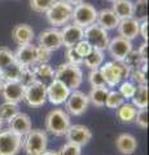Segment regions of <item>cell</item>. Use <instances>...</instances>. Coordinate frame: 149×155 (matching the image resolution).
Instances as JSON below:
<instances>
[{
    "mask_svg": "<svg viewBox=\"0 0 149 155\" xmlns=\"http://www.w3.org/2000/svg\"><path fill=\"white\" fill-rule=\"evenodd\" d=\"M55 79L61 81L70 91H76L83 81V72L80 67L71 64H61L55 71Z\"/></svg>",
    "mask_w": 149,
    "mask_h": 155,
    "instance_id": "6da1fadb",
    "label": "cell"
},
{
    "mask_svg": "<svg viewBox=\"0 0 149 155\" xmlns=\"http://www.w3.org/2000/svg\"><path fill=\"white\" fill-rule=\"evenodd\" d=\"M70 125V116L62 109H53L46 118V129L57 137L65 136Z\"/></svg>",
    "mask_w": 149,
    "mask_h": 155,
    "instance_id": "7a4b0ae2",
    "label": "cell"
},
{
    "mask_svg": "<svg viewBox=\"0 0 149 155\" xmlns=\"http://www.w3.org/2000/svg\"><path fill=\"white\" fill-rule=\"evenodd\" d=\"M48 136L42 129H31L22 140V147L27 155H42L47 150Z\"/></svg>",
    "mask_w": 149,
    "mask_h": 155,
    "instance_id": "3957f363",
    "label": "cell"
},
{
    "mask_svg": "<svg viewBox=\"0 0 149 155\" xmlns=\"http://www.w3.org/2000/svg\"><path fill=\"white\" fill-rule=\"evenodd\" d=\"M73 14V5L66 0H57L46 12V17L52 26H64L68 25Z\"/></svg>",
    "mask_w": 149,
    "mask_h": 155,
    "instance_id": "277c9868",
    "label": "cell"
},
{
    "mask_svg": "<svg viewBox=\"0 0 149 155\" xmlns=\"http://www.w3.org/2000/svg\"><path fill=\"white\" fill-rule=\"evenodd\" d=\"M83 39L90 43L93 49H99L103 52L108 49V44H109L108 31L104 30L103 27H100L97 23H93V25L84 28Z\"/></svg>",
    "mask_w": 149,
    "mask_h": 155,
    "instance_id": "5b68a950",
    "label": "cell"
},
{
    "mask_svg": "<svg viewBox=\"0 0 149 155\" xmlns=\"http://www.w3.org/2000/svg\"><path fill=\"white\" fill-rule=\"evenodd\" d=\"M96 17H97V11L88 3H80L73 8V14H71L73 23L80 26L82 28L96 23Z\"/></svg>",
    "mask_w": 149,
    "mask_h": 155,
    "instance_id": "8992f818",
    "label": "cell"
},
{
    "mask_svg": "<svg viewBox=\"0 0 149 155\" xmlns=\"http://www.w3.org/2000/svg\"><path fill=\"white\" fill-rule=\"evenodd\" d=\"M23 101L30 107H40L47 102V85L40 81H34L32 84L25 87Z\"/></svg>",
    "mask_w": 149,
    "mask_h": 155,
    "instance_id": "52a82bcc",
    "label": "cell"
},
{
    "mask_svg": "<svg viewBox=\"0 0 149 155\" xmlns=\"http://www.w3.org/2000/svg\"><path fill=\"white\" fill-rule=\"evenodd\" d=\"M88 105H90V100L87 94H84L80 91H73L70 92L68 100L65 101V109H66L65 111L69 115L80 116L88 109Z\"/></svg>",
    "mask_w": 149,
    "mask_h": 155,
    "instance_id": "ba28073f",
    "label": "cell"
},
{
    "mask_svg": "<svg viewBox=\"0 0 149 155\" xmlns=\"http://www.w3.org/2000/svg\"><path fill=\"white\" fill-rule=\"evenodd\" d=\"M22 147V137L12 130H0V155H17Z\"/></svg>",
    "mask_w": 149,
    "mask_h": 155,
    "instance_id": "9c48e42d",
    "label": "cell"
},
{
    "mask_svg": "<svg viewBox=\"0 0 149 155\" xmlns=\"http://www.w3.org/2000/svg\"><path fill=\"white\" fill-rule=\"evenodd\" d=\"M108 51L114 61H123L126 56L132 51V43L131 40H127L122 36H115L112 40H109Z\"/></svg>",
    "mask_w": 149,
    "mask_h": 155,
    "instance_id": "30bf717a",
    "label": "cell"
},
{
    "mask_svg": "<svg viewBox=\"0 0 149 155\" xmlns=\"http://www.w3.org/2000/svg\"><path fill=\"white\" fill-rule=\"evenodd\" d=\"M70 92L71 91L61 81L53 79L47 85V100L53 105H61L68 100Z\"/></svg>",
    "mask_w": 149,
    "mask_h": 155,
    "instance_id": "8fae6325",
    "label": "cell"
},
{
    "mask_svg": "<svg viewBox=\"0 0 149 155\" xmlns=\"http://www.w3.org/2000/svg\"><path fill=\"white\" fill-rule=\"evenodd\" d=\"M65 136L68 142L78 145V146L82 147L84 145H87L90 142V140L92 138V132L86 125L75 124V125H70Z\"/></svg>",
    "mask_w": 149,
    "mask_h": 155,
    "instance_id": "7c38bea8",
    "label": "cell"
},
{
    "mask_svg": "<svg viewBox=\"0 0 149 155\" xmlns=\"http://www.w3.org/2000/svg\"><path fill=\"white\" fill-rule=\"evenodd\" d=\"M2 96L7 102H13V104H18L23 100V87L20 81H3L2 87Z\"/></svg>",
    "mask_w": 149,
    "mask_h": 155,
    "instance_id": "4fadbf2b",
    "label": "cell"
},
{
    "mask_svg": "<svg viewBox=\"0 0 149 155\" xmlns=\"http://www.w3.org/2000/svg\"><path fill=\"white\" fill-rule=\"evenodd\" d=\"M39 45L44 47L47 49H49L51 52L60 49L62 47V39H61V31L59 28H48L39 34Z\"/></svg>",
    "mask_w": 149,
    "mask_h": 155,
    "instance_id": "5bb4252c",
    "label": "cell"
},
{
    "mask_svg": "<svg viewBox=\"0 0 149 155\" xmlns=\"http://www.w3.org/2000/svg\"><path fill=\"white\" fill-rule=\"evenodd\" d=\"M61 31V39H62V45L66 48L74 47L76 43L83 40V31L84 28L75 25V23H69L65 25Z\"/></svg>",
    "mask_w": 149,
    "mask_h": 155,
    "instance_id": "9a60e30c",
    "label": "cell"
},
{
    "mask_svg": "<svg viewBox=\"0 0 149 155\" xmlns=\"http://www.w3.org/2000/svg\"><path fill=\"white\" fill-rule=\"evenodd\" d=\"M7 123H8V129L12 130L13 133L18 134L20 137H25V136L32 129L30 118H29V115L23 114V113L16 114Z\"/></svg>",
    "mask_w": 149,
    "mask_h": 155,
    "instance_id": "2e32d148",
    "label": "cell"
},
{
    "mask_svg": "<svg viewBox=\"0 0 149 155\" xmlns=\"http://www.w3.org/2000/svg\"><path fill=\"white\" fill-rule=\"evenodd\" d=\"M100 72L105 80V84L107 87L110 88H114L115 85H118L122 81L121 79V72H119L117 61H112V62H107L105 65L100 66Z\"/></svg>",
    "mask_w": 149,
    "mask_h": 155,
    "instance_id": "e0dca14e",
    "label": "cell"
},
{
    "mask_svg": "<svg viewBox=\"0 0 149 155\" xmlns=\"http://www.w3.org/2000/svg\"><path fill=\"white\" fill-rule=\"evenodd\" d=\"M14 60L21 66H34L36 65V47L31 44L20 45L14 53Z\"/></svg>",
    "mask_w": 149,
    "mask_h": 155,
    "instance_id": "ac0fdd59",
    "label": "cell"
},
{
    "mask_svg": "<svg viewBox=\"0 0 149 155\" xmlns=\"http://www.w3.org/2000/svg\"><path fill=\"white\" fill-rule=\"evenodd\" d=\"M34 30L31 26L26 25V23H20V25L14 26L12 30V38L16 44L18 45H26L31 44L34 40Z\"/></svg>",
    "mask_w": 149,
    "mask_h": 155,
    "instance_id": "d6986e66",
    "label": "cell"
},
{
    "mask_svg": "<svg viewBox=\"0 0 149 155\" xmlns=\"http://www.w3.org/2000/svg\"><path fill=\"white\" fill-rule=\"evenodd\" d=\"M119 21L121 19L112 9H101L100 12H97V17H96V23L107 31L117 28Z\"/></svg>",
    "mask_w": 149,
    "mask_h": 155,
    "instance_id": "ffe728a7",
    "label": "cell"
},
{
    "mask_svg": "<svg viewBox=\"0 0 149 155\" xmlns=\"http://www.w3.org/2000/svg\"><path fill=\"white\" fill-rule=\"evenodd\" d=\"M139 25L140 22H137L135 18H126L121 19L118 23V32L119 36H122L127 40H132L139 35Z\"/></svg>",
    "mask_w": 149,
    "mask_h": 155,
    "instance_id": "44dd1931",
    "label": "cell"
},
{
    "mask_svg": "<svg viewBox=\"0 0 149 155\" xmlns=\"http://www.w3.org/2000/svg\"><path fill=\"white\" fill-rule=\"evenodd\" d=\"M115 147L123 155H131L136 151L137 141L132 134L130 133H122L119 134L115 140Z\"/></svg>",
    "mask_w": 149,
    "mask_h": 155,
    "instance_id": "7402d4cb",
    "label": "cell"
},
{
    "mask_svg": "<svg viewBox=\"0 0 149 155\" xmlns=\"http://www.w3.org/2000/svg\"><path fill=\"white\" fill-rule=\"evenodd\" d=\"M32 69H34L36 80L43 84L47 85L55 79V70L48 64H36L32 66Z\"/></svg>",
    "mask_w": 149,
    "mask_h": 155,
    "instance_id": "603a6c76",
    "label": "cell"
},
{
    "mask_svg": "<svg viewBox=\"0 0 149 155\" xmlns=\"http://www.w3.org/2000/svg\"><path fill=\"white\" fill-rule=\"evenodd\" d=\"M148 97H149V89L148 84L137 85L135 89V93L132 96V105L136 109H148Z\"/></svg>",
    "mask_w": 149,
    "mask_h": 155,
    "instance_id": "cb8c5ba5",
    "label": "cell"
},
{
    "mask_svg": "<svg viewBox=\"0 0 149 155\" xmlns=\"http://www.w3.org/2000/svg\"><path fill=\"white\" fill-rule=\"evenodd\" d=\"M112 11L117 14L119 19H126L132 17V3L130 0H115L113 2Z\"/></svg>",
    "mask_w": 149,
    "mask_h": 155,
    "instance_id": "d4e9b609",
    "label": "cell"
},
{
    "mask_svg": "<svg viewBox=\"0 0 149 155\" xmlns=\"http://www.w3.org/2000/svg\"><path fill=\"white\" fill-rule=\"evenodd\" d=\"M108 93H109L108 87H95V88H92L90 92L88 100L96 107H103V106H105V101H107Z\"/></svg>",
    "mask_w": 149,
    "mask_h": 155,
    "instance_id": "484cf974",
    "label": "cell"
},
{
    "mask_svg": "<svg viewBox=\"0 0 149 155\" xmlns=\"http://www.w3.org/2000/svg\"><path fill=\"white\" fill-rule=\"evenodd\" d=\"M136 111H137V109L132 104L123 102L117 109V118L119 119L121 123H131V122L135 120Z\"/></svg>",
    "mask_w": 149,
    "mask_h": 155,
    "instance_id": "4316f807",
    "label": "cell"
},
{
    "mask_svg": "<svg viewBox=\"0 0 149 155\" xmlns=\"http://www.w3.org/2000/svg\"><path fill=\"white\" fill-rule=\"evenodd\" d=\"M83 64L90 70L100 69V66L104 64V52L99 49H92V52L88 56H86L83 58Z\"/></svg>",
    "mask_w": 149,
    "mask_h": 155,
    "instance_id": "83f0119b",
    "label": "cell"
},
{
    "mask_svg": "<svg viewBox=\"0 0 149 155\" xmlns=\"http://www.w3.org/2000/svg\"><path fill=\"white\" fill-rule=\"evenodd\" d=\"M132 18L137 22L148 21V0H137L132 3Z\"/></svg>",
    "mask_w": 149,
    "mask_h": 155,
    "instance_id": "f1b7e54d",
    "label": "cell"
},
{
    "mask_svg": "<svg viewBox=\"0 0 149 155\" xmlns=\"http://www.w3.org/2000/svg\"><path fill=\"white\" fill-rule=\"evenodd\" d=\"M21 70L22 66L17 62H13L12 65L7 66L5 69L2 70V75H3V80L4 81H18L21 75Z\"/></svg>",
    "mask_w": 149,
    "mask_h": 155,
    "instance_id": "f546056e",
    "label": "cell"
},
{
    "mask_svg": "<svg viewBox=\"0 0 149 155\" xmlns=\"http://www.w3.org/2000/svg\"><path fill=\"white\" fill-rule=\"evenodd\" d=\"M20 113L18 110V105L13 102H3L0 105V119L3 122H9L16 114Z\"/></svg>",
    "mask_w": 149,
    "mask_h": 155,
    "instance_id": "4dcf8cb0",
    "label": "cell"
},
{
    "mask_svg": "<svg viewBox=\"0 0 149 155\" xmlns=\"http://www.w3.org/2000/svg\"><path fill=\"white\" fill-rule=\"evenodd\" d=\"M123 102H124V98L118 91H109L107 101H105V106H107L108 109L117 110Z\"/></svg>",
    "mask_w": 149,
    "mask_h": 155,
    "instance_id": "1f68e13d",
    "label": "cell"
},
{
    "mask_svg": "<svg viewBox=\"0 0 149 155\" xmlns=\"http://www.w3.org/2000/svg\"><path fill=\"white\" fill-rule=\"evenodd\" d=\"M18 81H20L23 87H27V85L32 84L34 81H36V78H35L32 66H22L21 75H20V79H18Z\"/></svg>",
    "mask_w": 149,
    "mask_h": 155,
    "instance_id": "d6a6232c",
    "label": "cell"
},
{
    "mask_svg": "<svg viewBox=\"0 0 149 155\" xmlns=\"http://www.w3.org/2000/svg\"><path fill=\"white\" fill-rule=\"evenodd\" d=\"M123 62L130 67V70L132 71V70H135V69H139V67H140V65L143 64V62H145V61H143V58H141L140 54H139L137 51H134V49H132V51L126 56V58L123 60Z\"/></svg>",
    "mask_w": 149,
    "mask_h": 155,
    "instance_id": "836d02e7",
    "label": "cell"
},
{
    "mask_svg": "<svg viewBox=\"0 0 149 155\" xmlns=\"http://www.w3.org/2000/svg\"><path fill=\"white\" fill-rule=\"evenodd\" d=\"M13 62H16V60H14V53L5 47L0 48V70L5 69L7 66L12 65Z\"/></svg>",
    "mask_w": 149,
    "mask_h": 155,
    "instance_id": "e575fe53",
    "label": "cell"
},
{
    "mask_svg": "<svg viewBox=\"0 0 149 155\" xmlns=\"http://www.w3.org/2000/svg\"><path fill=\"white\" fill-rule=\"evenodd\" d=\"M57 0H30V7L36 13H46Z\"/></svg>",
    "mask_w": 149,
    "mask_h": 155,
    "instance_id": "d590c367",
    "label": "cell"
},
{
    "mask_svg": "<svg viewBox=\"0 0 149 155\" xmlns=\"http://www.w3.org/2000/svg\"><path fill=\"white\" fill-rule=\"evenodd\" d=\"M135 89H136V85L132 83V81H128V80H123V83L119 87V93L122 94V97L124 100L127 98H132L134 93H135Z\"/></svg>",
    "mask_w": 149,
    "mask_h": 155,
    "instance_id": "8d00e7d4",
    "label": "cell"
},
{
    "mask_svg": "<svg viewBox=\"0 0 149 155\" xmlns=\"http://www.w3.org/2000/svg\"><path fill=\"white\" fill-rule=\"evenodd\" d=\"M88 81H90V84L92 85V88H95V87H107V84H105V80H104V78H103L101 72H100L99 69L90 71Z\"/></svg>",
    "mask_w": 149,
    "mask_h": 155,
    "instance_id": "74e56055",
    "label": "cell"
},
{
    "mask_svg": "<svg viewBox=\"0 0 149 155\" xmlns=\"http://www.w3.org/2000/svg\"><path fill=\"white\" fill-rule=\"evenodd\" d=\"M65 57H66V60H68V64L76 65V66L83 65V58H82V57L78 54V53H76V51H75V48H74V47L66 48Z\"/></svg>",
    "mask_w": 149,
    "mask_h": 155,
    "instance_id": "f35d334b",
    "label": "cell"
},
{
    "mask_svg": "<svg viewBox=\"0 0 149 155\" xmlns=\"http://www.w3.org/2000/svg\"><path fill=\"white\" fill-rule=\"evenodd\" d=\"M57 153L59 155H82V147L71 142H66Z\"/></svg>",
    "mask_w": 149,
    "mask_h": 155,
    "instance_id": "ab89813d",
    "label": "cell"
},
{
    "mask_svg": "<svg viewBox=\"0 0 149 155\" xmlns=\"http://www.w3.org/2000/svg\"><path fill=\"white\" fill-rule=\"evenodd\" d=\"M74 48H75V51H76V53L82 57V58H84L86 56H88L91 52H92V49L93 48L91 47V44L87 41V40H80V41H78L76 44L74 45Z\"/></svg>",
    "mask_w": 149,
    "mask_h": 155,
    "instance_id": "60d3db41",
    "label": "cell"
},
{
    "mask_svg": "<svg viewBox=\"0 0 149 155\" xmlns=\"http://www.w3.org/2000/svg\"><path fill=\"white\" fill-rule=\"evenodd\" d=\"M134 122H136V124L140 128L147 129L148 128V109H139L136 111L135 120H134Z\"/></svg>",
    "mask_w": 149,
    "mask_h": 155,
    "instance_id": "b9f144b4",
    "label": "cell"
},
{
    "mask_svg": "<svg viewBox=\"0 0 149 155\" xmlns=\"http://www.w3.org/2000/svg\"><path fill=\"white\" fill-rule=\"evenodd\" d=\"M52 52L44 47H36V64H48Z\"/></svg>",
    "mask_w": 149,
    "mask_h": 155,
    "instance_id": "7bdbcfd3",
    "label": "cell"
},
{
    "mask_svg": "<svg viewBox=\"0 0 149 155\" xmlns=\"http://www.w3.org/2000/svg\"><path fill=\"white\" fill-rule=\"evenodd\" d=\"M132 80L137 83V85H141V84H148V78H147V72L141 71L140 69H135L131 71V75Z\"/></svg>",
    "mask_w": 149,
    "mask_h": 155,
    "instance_id": "ee69618b",
    "label": "cell"
},
{
    "mask_svg": "<svg viewBox=\"0 0 149 155\" xmlns=\"http://www.w3.org/2000/svg\"><path fill=\"white\" fill-rule=\"evenodd\" d=\"M117 65H118L119 72H121V79L122 80H127L130 78V75H131V70H130V67L124 64L123 61H117Z\"/></svg>",
    "mask_w": 149,
    "mask_h": 155,
    "instance_id": "f6af8a7d",
    "label": "cell"
},
{
    "mask_svg": "<svg viewBox=\"0 0 149 155\" xmlns=\"http://www.w3.org/2000/svg\"><path fill=\"white\" fill-rule=\"evenodd\" d=\"M139 34L143 36L144 41H148V21H143L139 25Z\"/></svg>",
    "mask_w": 149,
    "mask_h": 155,
    "instance_id": "bcb514c9",
    "label": "cell"
},
{
    "mask_svg": "<svg viewBox=\"0 0 149 155\" xmlns=\"http://www.w3.org/2000/svg\"><path fill=\"white\" fill-rule=\"evenodd\" d=\"M137 52H139V54L141 56L143 61L148 62V41H144L143 44L140 45V48L137 49Z\"/></svg>",
    "mask_w": 149,
    "mask_h": 155,
    "instance_id": "7dc6e473",
    "label": "cell"
},
{
    "mask_svg": "<svg viewBox=\"0 0 149 155\" xmlns=\"http://www.w3.org/2000/svg\"><path fill=\"white\" fill-rule=\"evenodd\" d=\"M69 4H71V5H78V4L80 3H84V0H66Z\"/></svg>",
    "mask_w": 149,
    "mask_h": 155,
    "instance_id": "c3c4849f",
    "label": "cell"
},
{
    "mask_svg": "<svg viewBox=\"0 0 149 155\" xmlns=\"http://www.w3.org/2000/svg\"><path fill=\"white\" fill-rule=\"evenodd\" d=\"M42 155H59V153H57V151H52V150H46V151L43 153Z\"/></svg>",
    "mask_w": 149,
    "mask_h": 155,
    "instance_id": "681fc988",
    "label": "cell"
},
{
    "mask_svg": "<svg viewBox=\"0 0 149 155\" xmlns=\"http://www.w3.org/2000/svg\"><path fill=\"white\" fill-rule=\"evenodd\" d=\"M3 75H2V70H0V87H2V84H3Z\"/></svg>",
    "mask_w": 149,
    "mask_h": 155,
    "instance_id": "f907efd6",
    "label": "cell"
},
{
    "mask_svg": "<svg viewBox=\"0 0 149 155\" xmlns=\"http://www.w3.org/2000/svg\"><path fill=\"white\" fill-rule=\"evenodd\" d=\"M3 124H4V122H3V120H2V119H0V130H2V129H3Z\"/></svg>",
    "mask_w": 149,
    "mask_h": 155,
    "instance_id": "816d5d0a",
    "label": "cell"
},
{
    "mask_svg": "<svg viewBox=\"0 0 149 155\" xmlns=\"http://www.w3.org/2000/svg\"><path fill=\"white\" fill-rule=\"evenodd\" d=\"M108 2H110V3H113V2H115V0H108Z\"/></svg>",
    "mask_w": 149,
    "mask_h": 155,
    "instance_id": "f5cc1de1",
    "label": "cell"
}]
</instances>
